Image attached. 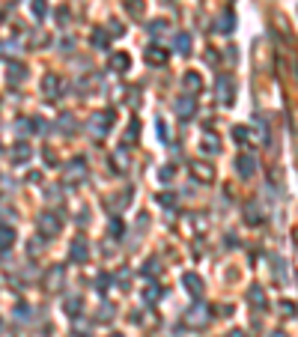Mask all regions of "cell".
<instances>
[{
    "label": "cell",
    "instance_id": "10",
    "mask_svg": "<svg viewBox=\"0 0 298 337\" xmlns=\"http://www.w3.org/2000/svg\"><path fill=\"white\" fill-rule=\"evenodd\" d=\"M176 113H179L182 119H188V116L194 113V99H191V96H182V99L176 102Z\"/></svg>",
    "mask_w": 298,
    "mask_h": 337
},
{
    "label": "cell",
    "instance_id": "13",
    "mask_svg": "<svg viewBox=\"0 0 298 337\" xmlns=\"http://www.w3.org/2000/svg\"><path fill=\"white\" fill-rule=\"evenodd\" d=\"M57 284H63V269H60V266H54V269L48 272V278H45V290H57Z\"/></svg>",
    "mask_w": 298,
    "mask_h": 337
},
{
    "label": "cell",
    "instance_id": "24",
    "mask_svg": "<svg viewBox=\"0 0 298 337\" xmlns=\"http://www.w3.org/2000/svg\"><path fill=\"white\" fill-rule=\"evenodd\" d=\"M93 42H96L99 48H107V36H104L101 30H96V33H93Z\"/></svg>",
    "mask_w": 298,
    "mask_h": 337
},
{
    "label": "cell",
    "instance_id": "17",
    "mask_svg": "<svg viewBox=\"0 0 298 337\" xmlns=\"http://www.w3.org/2000/svg\"><path fill=\"white\" fill-rule=\"evenodd\" d=\"M146 60H149L152 66H164V63H167V54H164L161 48H149V54H146Z\"/></svg>",
    "mask_w": 298,
    "mask_h": 337
},
{
    "label": "cell",
    "instance_id": "1",
    "mask_svg": "<svg viewBox=\"0 0 298 337\" xmlns=\"http://www.w3.org/2000/svg\"><path fill=\"white\" fill-rule=\"evenodd\" d=\"M36 227H39V233H42L45 239H51V236H57V233H60V227H63V221H60L57 215H51V212H45V215H39V221H36Z\"/></svg>",
    "mask_w": 298,
    "mask_h": 337
},
{
    "label": "cell",
    "instance_id": "15",
    "mask_svg": "<svg viewBox=\"0 0 298 337\" xmlns=\"http://www.w3.org/2000/svg\"><path fill=\"white\" fill-rule=\"evenodd\" d=\"M12 242H15V230L12 227H0V251H6V248H12Z\"/></svg>",
    "mask_w": 298,
    "mask_h": 337
},
{
    "label": "cell",
    "instance_id": "19",
    "mask_svg": "<svg viewBox=\"0 0 298 337\" xmlns=\"http://www.w3.org/2000/svg\"><path fill=\"white\" fill-rule=\"evenodd\" d=\"M176 51L179 54H191V36L188 33H179L176 36Z\"/></svg>",
    "mask_w": 298,
    "mask_h": 337
},
{
    "label": "cell",
    "instance_id": "3",
    "mask_svg": "<svg viewBox=\"0 0 298 337\" xmlns=\"http://www.w3.org/2000/svg\"><path fill=\"white\" fill-rule=\"evenodd\" d=\"M233 93H236V84H233V78H218V102L221 105H230L233 102Z\"/></svg>",
    "mask_w": 298,
    "mask_h": 337
},
{
    "label": "cell",
    "instance_id": "31",
    "mask_svg": "<svg viewBox=\"0 0 298 337\" xmlns=\"http://www.w3.org/2000/svg\"><path fill=\"white\" fill-rule=\"evenodd\" d=\"M110 337H122V335H110Z\"/></svg>",
    "mask_w": 298,
    "mask_h": 337
},
{
    "label": "cell",
    "instance_id": "14",
    "mask_svg": "<svg viewBox=\"0 0 298 337\" xmlns=\"http://www.w3.org/2000/svg\"><path fill=\"white\" fill-rule=\"evenodd\" d=\"M182 281H185V287H188V293H191V296H200V293H203V281H200L197 275H191V272H188Z\"/></svg>",
    "mask_w": 298,
    "mask_h": 337
},
{
    "label": "cell",
    "instance_id": "21",
    "mask_svg": "<svg viewBox=\"0 0 298 337\" xmlns=\"http://www.w3.org/2000/svg\"><path fill=\"white\" fill-rule=\"evenodd\" d=\"M66 311H69L72 317H78V311H81V299H75V296H72V299H66Z\"/></svg>",
    "mask_w": 298,
    "mask_h": 337
},
{
    "label": "cell",
    "instance_id": "9",
    "mask_svg": "<svg viewBox=\"0 0 298 337\" xmlns=\"http://www.w3.org/2000/svg\"><path fill=\"white\" fill-rule=\"evenodd\" d=\"M182 87H185L188 93H197V90L203 87V78H200L197 72H185V78H182Z\"/></svg>",
    "mask_w": 298,
    "mask_h": 337
},
{
    "label": "cell",
    "instance_id": "26",
    "mask_svg": "<svg viewBox=\"0 0 298 337\" xmlns=\"http://www.w3.org/2000/svg\"><path fill=\"white\" fill-rule=\"evenodd\" d=\"M167 179H173V167H161V182H167Z\"/></svg>",
    "mask_w": 298,
    "mask_h": 337
},
{
    "label": "cell",
    "instance_id": "18",
    "mask_svg": "<svg viewBox=\"0 0 298 337\" xmlns=\"http://www.w3.org/2000/svg\"><path fill=\"white\" fill-rule=\"evenodd\" d=\"M27 158H30V146H27V143H18V146L12 149V161L21 164V161H27Z\"/></svg>",
    "mask_w": 298,
    "mask_h": 337
},
{
    "label": "cell",
    "instance_id": "27",
    "mask_svg": "<svg viewBox=\"0 0 298 337\" xmlns=\"http://www.w3.org/2000/svg\"><path fill=\"white\" fill-rule=\"evenodd\" d=\"M158 296H161V293H158V290H155V287H149V290H146V302H155V299H158Z\"/></svg>",
    "mask_w": 298,
    "mask_h": 337
},
{
    "label": "cell",
    "instance_id": "7",
    "mask_svg": "<svg viewBox=\"0 0 298 337\" xmlns=\"http://www.w3.org/2000/svg\"><path fill=\"white\" fill-rule=\"evenodd\" d=\"M42 93H45L48 99H57V93H60V78H57V75H45V81H42Z\"/></svg>",
    "mask_w": 298,
    "mask_h": 337
},
{
    "label": "cell",
    "instance_id": "12",
    "mask_svg": "<svg viewBox=\"0 0 298 337\" xmlns=\"http://www.w3.org/2000/svg\"><path fill=\"white\" fill-rule=\"evenodd\" d=\"M87 254H90V251H87V242H84V239H75V245H72V260H75V263H84Z\"/></svg>",
    "mask_w": 298,
    "mask_h": 337
},
{
    "label": "cell",
    "instance_id": "22",
    "mask_svg": "<svg viewBox=\"0 0 298 337\" xmlns=\"http://www.w3.org/2000/svg\"><path fill=\"white\" fill-rule=\"evenodd\" d=\"M194 173H197V176H200V179H206V182H209V179H212V170H209V167H206V164H194Z\"/></svg>",
    "mask_w": 298,
    "mask_h": 337
},
{
    "label": "cell",
    "instance_id": "29",
    "mask_svg": "<svg viewBox=\"0 0 298 337\" xmlns=\"http://www.w3.org/2000/svg\"><path fill=\"white\" fill-rule=\"evenodd\" d=\"M230 337H245V335H242V332H233V335H230Z\"/></svg>",
    "mask_w": 298,
    "mask_h": 337
},
{
    "label": "cell",
    "instance_id": "16",
    "mask_svg": "<svg viewBox=\"0 0 298 337\" xmlns=\"http://www.w3.org/2000/svg\"><path fill=\"white\" fill-rule=\"evenodd\" d=\"M248 302H251L254 308H260V311H263V308H266V296H263V290H260V287H251V293H248Z\"/></svg>",
    "mask_w": 298,
    "mask_h": 337
},
{
    "label": "cell",
    "instance_id": "20",
    "mask_svg": "<svg viewBox=\"0 0 298 337\" xmlns=\"http://www.w3.org/2000/svg\"><path fill=\"white\" fill-rule=\"evenodd\" d=\"M24 72H27V69H24V66H18V63H15V66H9V84H21V81H24Z\"/></svg>",
    "mask_w": 298,
    "mask_h": 337
},
{
    "label": "cell",
    "instance_id": "25",
    "mask_svg": "<svg viewBox=\"0 0 298 337\" xmlns=\"http://www.w3.org/2000/svg\"><path fill=\"white\" fill-rule=\"evenodd\" d=\"M33 15H36V18H42V15H45V6H42V0H33Z\"/></svg>",
    "mask_w": 298,
    "mask_h": 337
},
{
    "label": "cell",
    "instance_id": "4",
    "mask_svg": "<svg viewBox=\"0 0 298 337\" xmlns=\"http://www.w3.org/2000/svg\"><path fill=\"white\" fill-rule=\"evenodd\" d=\"M185 326H191V329H203V326H206V308H203V305L191 308L188 317H185Z\"/></svg>",
    "mask_w": 298,
    "mask_h": 337
},
{
    "label": "cell",
    "instance_id": "5",
    "mask_svg": "<svg viewBox=\"0 0 298 337\" xmlns=\"http://www.w3.org/2000/svg\"><path fill=\"white\" fill-rule=\"evenodd\" d=\"M87 176V164L81 161V158H75L72 164H69V170H66V182H81Z\"/></svg>",
    "mask_w": 298,
    "mask_h": 337
},
{
    "label": "cell",
    "instance_id": "23",
    "mask_svg": "<svg viewBox=\"0 0 298 337\" xmlns=\"http://www.w3.org/2000/svg\"><path fill=\"white\" fill-rule=\"evenodd\" d=\"M218 30H221V33H230V30H233V15H224V18H221V27H218Z\"/></svg>",
    "mask_w": 298,
    "mask_h": 337
},
{
    "label": "cell",
    "instance_id": "28",
    "mask_svg": "<svg viewBox=\"0 0 298 337\" xmlns=\"http://www.w3.org/2000/svg\"><path fill=\"white\" fill-rule=\"evenodd\" d=\"M152 272H158V263H155V260L146 263V275H152Z\"/></svg>",
    "mask_w": 298,
    "mask_h": 337
},
{
    "label": "cell",
    "instance_id": "8",
    "mask_svg": "<svg viewBox=\"0 0 298 337\" xmlns=\"http://www.w3.org/2000/svg\"><path fill=\"white\" fill-rule=\"evenodd\" d=\"M218 143H221V140H218V134H212V131H206V134L200 137V149H206L209 155H218V149H221Z\"/></svg>",
    "mask_w": 298,
    "mask_h": 337
},
{
    "label": "cell",
    "instance_id": "30",
    "mask_svg": "<svg viewBox=\"0 0 298 337\" xmlns=\"http://www.w3.org/2000/svg\"><path fill=\"white\" fill-rule=\"evenodd\" d=\"M272 337H284V335H272Z\"/></svg>",
    "mask_w": 298,
    "mask_h": 337
},
{
    "label": "cell",
    "instance_id": "11",
    "mask_svg": "<svg viewBox=\"0 0 298 337\" xmlns=\"http://www.w3.org/2000/svg\"><path fill=\"white\" fill-rule=\"evenodd\" d=\"M128 66H131V57H128V54H113V57H110V69H113V72H125Z\"/></svg>",
    "mask_w": 298,
    "mask_h": 337
},
{
    "label": "cell",
    "instance_id": "2",
    "mask_svg": "<svg viewBox=\"0 0 298 337\" xmlns=\"http://www.w3.org/2000/svg\"><path fill=\"white\" fill-rule=\"evenodd\" d=\"M110 125H113V111H99L90 119V131L93 134H104V131H110Z\"/></svg>",
    "mask_w": 298,
    "mask_h": 337
},
{
    "label": "cell",
    "instance_id": "6",
    "mask_svg": "<svg viewBox=\"0 0 298 337\" xmlns=\"http://www.w3.org/2000/svg\"><path fill=\"white\" fill-rule=\"evenodd\" d=\"M236 167H239V176H242V179H248V176H254L257 161H254L251 155H239V158H236Z\"/></svg>",
    "mask_w": 298,
    "mask_h": 337
}]
</instances>
